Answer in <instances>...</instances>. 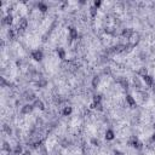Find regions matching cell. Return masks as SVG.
I'll use <instances>...</instances> for the list:
<instances>
[{"label":"cell","instance_id":"6da1fadb","mask_svg":"<svg viewBox=\"0 0 155 155\" xmlns=\"http://www.w3.org/2000/svg\"><path fill=\"white\" fill-rule=\"evenodd\" d=\"M32 58L36 62H41L44 58V53L41 50H33L32 51Z\"/></svg>","mask_w":155,"mask_h":155},{"label":"cell","instance_id":"7a4b0ae2","mask_svg":"<svg viewBox=\"0 0 155 155\" xmlns=\"http://www.w3.org/2000/svg\"><path fill=\"white\" fill-rule=\"evenodd\" d=\"M128 144L132 147V148H134V149H142V147H143V144H142V142L138 139V138H136V137H132L128 141Z\"/></svg>","mask_w":155,"mask_h":155},{"label":"cell","instance_id":"3957f363","mask_svg":"<svg viewBox=\"0 0 155 155\" xmlns=\"http://www.w3.org/2000/svg\"><path fill=\"white\" fill-rule=\"evenodd\" d=\"M27 27H28V21H27V18H24V17L20 18V21H18V23H17L18 30H24Z\"/></svg>","mask_w":155,"mask_h":155},{"label":"cell","instance_id":"277c9868","mask_svg":"<svg viewBox=\"0 0 155 155\" xmlns=\"http://www.w3.org/2000/svg\"><path fill=\"white\" fill-rule=\"evenodd\" d=\"M142 79H143V81H144V84L147 85V86H154V81L155 79L152 76V75H144V76H142Z\"/></svg>","mask_w":155,"mask_h":155},{"label":"cell","instance_id":"5b68a950","mask_svg":"<svg viewBox=\"0 0 155 155\" xmlns=\"http://www.w3.org/2000/svg\"><path fill=\"white\" fill-rule=\"evenodd\" d=\"M133 34H134V32L132 28H125V29H122V32H121V35L126 39H131Z\"/></svg>","mask_w":155,"mask_h":155},{"label":"cell","instance_id":"8992f818","mask_svg":"<svg viewBox=\"0 0 155 155\" xmlns=\"http://www.w3.org/2000/svg\"><path fill=\"white\" fill-rule=\"evenodd\" d=\"M3 23L5 25H7V27H10V25L14 23V16L11 14H7L6 16L3 18Z\"/></svg>","mask_w":155,"mask_h":155},{"label":"cell","instance_id":"52a82bcc","mask_svg":"<svg viewBox=\"0 0 155 155\" xmlns=\"http://www.w3.org/2000/svg\"><path fill=\"white\" fill-rule=\"evenodd\" d=\"M68 32H69V38H70L72 40H76L79 33H78V29L75 28V27H69Z\"/></svg>","mask_w":155,"mask_h":155},{"label":"cell","instance_id":"ba28073f","mask_svg":"<svg viewBox=\"0 0 155 155\" xmlns=\"http://www.w3.org/2000/svg\"><path fill=\"white\" fill-rule=\"evenodd\" d=\"M34 108H35V107L33 106V104H30V103H29V104H25V106L22 107L21 112H22V114H29V113H32Z\"/></svg>","mask_w":155,"mask_h":155},{"label":"cell","instance_id":"9c48e42d","mask_svg":"<svg viewBox=\"0 0 155 155\" xmlns=\"http://www.w3.org/2000/svg\"><path fill=\"white\" fill-rule=\"evenodd\" d=\"M56 53H57V56H58L60 60H66V57H67V52H66V50H64L63 47L56 49Z\"/></svg>","mask_w":155,"mask_h":155},{"label":"cell","instance_id":"30bf717a","mask_svg":"<svg viewBox=\"0 0 155 155\" xmlns=\"http://www.w3.org/2000/svg\"><path fill=\"white\" fill-rule=\"evenodd\" d=\"M104 137H106L107 141H113L114 138H115V132L112 128H108L106 131V133H104Z\"/></svg>","mask_w":155,"mask_h":155},{"label":"cell","instance_id":"8fae6325","mask_svg":"<svg viewBox=\"0 0 155 155\" xmlns=\"http://www.w3.org/2000/svg\"><path fill=\"white\" fill-rule=\"evenodd\" d=\"M118 82H119L120 86L122 88H125V90H127V88L130 87V84H128V81H127L126 78H120L119 80H118Z\"/></svg>","mask_w":155,"mask_h":155},{"label":"cell","instance_id":"7c38bea8","mask_svg":"<svg viewBox=\"0 0 155 155\" xmlns=\"http://www.w3.org/2000/svg\"><path fill=\"white\" fill-rule=\"evenodd\" d=\"M125 99H126V103H127V104H128L130 107H134V106H136V99L133 98V96L126 95Z\"/></svg>","mask_w":155,"mask_h":155},{"label":"cell","instance_id":"4fadbf2b","mask_svg":"<svg viewBox=\"0 0 155 155\" xmlns=\"http://www.w3.org/2000/svg\"><path fill=\"white\" fill-rule=\"evenodd\" d=\"M36 7H38V10L40 11V12H42V14H45L46 11L49 10V6H47V4H45V3H38Z\"/></svg>","mask_w":155,"mask_h":155},{"label":"cell","instance_id":"5bb4252c","mask_svg":"<svg viewBox=\"0 0 155 155\" xmlns=\"http://www.w3.org/2000/svg\"><path fill=\"white\" fill-rule=\"evenodd\" d=\"M33 106L36 107V108H39L40 110H44V109H45V106H44L42 101H40V99H35V102L33 103Z\"/></svg>","mask_w":155,"mask_h":155},{"label":"cell","instance_id":"9a60e30c","mask_svg":"<svg viewBox=\"0 0 155 155\" xmlns=\"http://www.w3.org/2000/svg\"><path fill=\"white\" fill-rule=\"evenodd\" d=\"M72 113H73V108H72V107H69V106L64 107L63 112H62V114H63L64 116H69V115H70Z\"/></svg>","mask_w":155,"mask_h":155},{"label":"cell","instance_id":"2e32d148","mask_svg":"<svg viewBox=\"0 0 155 155\" xmlns=\"http://www.w3.org/2000/svg\"><path fill=\"white\" fill-rule=\"evenodd\" d=\"M15 35H16V32H15V29H9L7 30V38L10 39V40H12V39L15 38Z\"/></svg>","mask_w":155,"mask_h":155},{"label":"cell","instance_id":"e0dca14e","mask_svg":"<svg viewBox=\"0 0 155 155\" xmlns=\"http://www.w3.org/2000/svg\"><path fill=\"white\" fill-rule=\"evenodd\" d=\"M93 103H96V104L102 103V96L101 95H95L93 96Z\"/></svg>","mask_w":155,"mask_h":155},{"label":"cell","instance_id":"ac0fdd59","mask_svg":"<svg viewBox=\"0 0 155 155\" xmlns=\"http://www.w3.org/2000/svg\"><path fill=\"white\" fill-rule=\"evenodd\" d=\"M97 11H98V10H97L95 6H91V7H90V15H91L92 18H95L96 16H97Z\"/></svg>","mask_w":155,"mask_h":155},{"label":"cell","instance_id":"d6986e66","mask_svg":"<svg viewBox=\"0 0 155 155\" xmlns=\"http://www.w3.org/2000/svg\"><path fill=\"white\" fill-rule=\"evenodd\" d=\"M99 85V78L98 76H95L93 79H92V87H97Z\"/></svg>","mask_w":155,"mask_h":155},{"label":"cell","instance_id":"ffe728a7","mask_svg":"<svg viewBox=\"0 0 155 155\" xmlns=\"http://www.w3.org/2000/svg\"><path fill=\"white\" fill-rule=\"evenodd\" d=\"M21 154H22V148L20 145H17L16 149H15V152H14V155H21Z\"/></svg>","mask_w":155,"mask_h":155},{"label":"cell","instance_id":"44dd1931","mask_svg":"<svg viewBox=\"0 0 155 155\" xmlns=\"http://www.w3.org/2000/svg\"><path fill=\"white\" fill-rule=\"evenodd\" d=\"M93 6H95L96 9H97V10H98L99 7L102 6V1H99V0H96L95 3H93Z\"/></svg>","mask_w":155,"mask_h":155},{"label":"cell","instance_id":"7402d4cb","mask_svg":"<svg viewBox=\"0 0 155 155\" xmlns=\"http://www.w3.org/2000/svg\"><path fill=\"white\" fill-rule=\"evenodd\" d=\"M138 74H141L142 76H144V75H147V69H145V68H142L141 70L138 72Z\"/></svg>","mask_w":155,"mask_h":155},{"label":"cell","instance_id":"603a6c76","mask_svg":"<svg viewBox=\"0 0 155 155\" xmlns=\"http://www.w3.org/2000/svg\"><path fill=\"white\" fill-rule=\"evenodd\" d=\"M4 149H5V150H9V152H10V147H9V144H7V143H4Z\"/></svg>","mask_w":155,"mask_h":155},{"label":"cell","instance_id":"cb8c5ba5","mask_svg":"<svg viewBox=\"0 0 155 155\" xmlns=\"http://www.w3.org/2000/svg\"><path fill=\"white\" fill-rule=\"evenodd\" d=\"M114 155H124V153H121L120 150H115V152H114Z\"/></svg>","mask_w":155,"mask_h":155},{"label":"cell","instance_id":"d4e9b609","mask_svg":"<svg viewBox=\"0 0 155 155\" xmlns=\"http://www.w3.org/2000/svg\"><path fill=\"white\" fill-rule=\"evenodd\" d=\"M92 143H93V144H97V145L99 144V142L97 141V139H92Z\"/></svg>","mask_w":155,"mask_h":155},{"label":"cell","instance_id":"484cf974","mask_svg":"<svg viewBox=\"0 0 155 155\" xmlns=\"http://www.w3.org/2000/svg\"><path fill=\"white\" fill-rule=\"evenodd\" d=\"M154 86H155V81H154Z\"/></svg>","mask_w":155,"mask_h":155},{"label":"cell","instance_id":"4316f807","mask_svg":"<svg viewBox=\"0 0 155 155\" xmlns=\"http://www.w3.org/2000/svg\"><path fill=\"white\" fill-rule=\"evenodd\" d=\"M154 130H155V125H154Z\"/></svg>","mask_w":155,"mask_h":155}]
</instances>
